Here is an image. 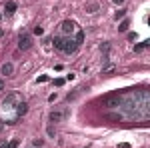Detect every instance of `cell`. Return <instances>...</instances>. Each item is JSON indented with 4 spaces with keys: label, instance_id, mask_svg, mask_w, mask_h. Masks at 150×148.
Wrapping results in <instances>:
<instances>
[{
    "label": "cell",
    "instance_id": "603a6c76",
    "mask_svg": "<svg viewBox=\"0 0 150 148\" xmlns=\"http://www.w3.org/2000/svg\"><path fill=\"white\" fill-rule=\"evenodd\" d=\"M0 90H4V80H0Z\"/></svg>",
    "mask_w": 150,
    "mask_h": 148
},
{
    "label": "cell",
    "instance_id": "8fae6325",
    "mask_svg": "<svg viewBox=\"0 0 150 148\" xmlns=\"http://www.w3.org/2000/svg\"><path fill=\"white\" fill-rule=\"evenodd\" d=\"M148 44H150V40H144V42H140V44H136V46H134V50H136V52H140V50H144V48H146Z\"/></svg>",
    "mask_w": 150,
    "mask_h": 148
},
{
    "label": "cell",
    "instance_id": "cb8c5ba5",
    "mask_svg": "<svg viewBox=\"0 0 150 148\" xmlns=\"http://www.w3.org/2000/svg\"><path fill=\"white\" fill-rule=\"evenodd\" d=\"M114 2H116V4H122V2H124V0H114Z\"/></svg>",
    "mask_w": 150,
    "mask_h": 148
},
{
    "label": "cell",
    "instance_id": "d6986e66",
    "mask_svg": "<svg viewBox=\"0 0 150 148\" xmlns=\"http://www.w3.org/2000/svg\"><path fill=\"white\" fill-rule=\"evenodd\" d=\"M136 38H138L136 36V32H130V34H128V40H136Z\"/></svg>",
    "mask_w": 150,
    "mask_h": 148
},
{
    "label": "cell",
    "instance_id": "9a60e30c",
    "mask_svg": "<svg viewBox=\"0 0 150 148\" xmlns=\"http://www.w3.org/2000/svg\"><path fill=\"white\" fill-rule=\"evenodd\" d=\"M124 14H126V10H118V12H116V20H118V18H124Z\"/></svg>",
    "mask_w": 150,
    "mask_h": 148
},
{
    "label": "cell",
    "instance_id": "484cf974",
    "mask_svg": "<svg viewBox=\"0 0 150 148\" xmlns=\"http://www.w3.org/2000/svg\"><path fill=\"white\" fill-rule=\"evenodd\" d=\"M0 18H2V14H0Z\"/></svg>",
    "mask_w": 150,
    "mask_h": 148
},
{
    "label": "cell",
    "instance_id": "7a4b0ae2",
    "mask_svg": "<svg viewBox=\"0 0 150 148\" xmlns=\"http://www.w3.org/2000/svg\"><path fill=\"white\" fill-rule=\"evenodd\" d=\"M76 46H78V44H76L72 38H64V46H62V50L68 52V54H72V52L76 50Z\"/></svg>",
    "mask_w": 150,
    "mask_h": 148
},
{
    "label": "cell",
    "instance_id": "8992f818",
    "mask_svg": "<svg viewBox=\"0 0 150 148\" xmlns=\"http://www.w3.org/2000/svg\"><path fill=\"white\" fill-rule=\"evenodd\" d=\"M26 112H28V104H26V102H22V100H20V102H16V116H18V118H20V116H24Z\"/></svg>",
    "mask_w": 150,
    "mask_h": 148
},
{
    "label": "cell",
    "instance_id": "4fadbf2b",
    "mask_svg": "<svg viewBox=\"0 0 150 148\" xmlns=\"http://www.w3.org/2000/svg\"><path fill=\"white\" fill-rule=\"evenodd\" d=\"M108 120H120V114H106Z\"/></svg>",
    "mask_w": 150,
    "mask_h": 148
},
{
    "label": "cell",
    "instance_id": "ffe728a7",
    "mask_svg": "<svg viewBox=\"0 0 150 148\" xmlns=\"http://www.w3.org/2000/svg\"><path fill=\"white\" fill-rule=\"evenodd\" d=\"M56 98H58V96H56V92H54V94H50V96H48V100H50V102H54V100H56Z\"/></svg>",
    "mask_w": 150,
    "mask_h": 148
},
{
    "label": "cell",
    "instance_id": "9c48e42d",
    "mask_svg": "<svg viewBox=\"0 0 150 148\" xmlns=\"http://www.w3.org/2000/svg\"><path fill=\"white\" fill-rule=\"evenodd\" d=\"M54 48H58V50H62V46H64V38H60V36H56L54 40Z\"/></svg>",
    "mask_w": 150,
    "mask_h": 148
},
{
    "label": "cell",
    "instance_id": "7c38bea8",
    "mask_svg": "<svg viewBox=\"0 0 150 148\" xmlns=\"http://www.w3.org/2000/svg\"><path fill=\"white\" fill-rule=\"evenodd\" d=\"M82 40H84V32H82V30H80V32H78V34H76V44H80V42H82Z\"/></svg>",
    "mask_w": 150,
    "mask_h": 148
},
{
    "label": "cell",
    "instance_id": "52a82bcc",
    "mask_svg": "<svg viewBox=\"0 0 150 148\" xmlns=\"http://www.w3.org/2000/svg\"><path fill=\"white\" fill-rule=\"evenodd\" d=\"M0 72L4 74V76H10V74L14 72V66H12L10 62H6V64H2V68H0Z\"/></svg>",
    "mask_w": 150,
    "mask_h": 148
},
{
    "label": "cell",
    "instance_id": "d4e9b609",
    "mask_svg": "<svg viewBox=\"0 0 150 148\" xmlns=\"http://www.w3.org/2000/svg\"><path fill=\"white\" fill-rule=\"evenodd\" d=\"M2 36H4V30H2V28H0V38H2Z\"/></svg>",
    "mask_w": 150,
    "mask_h": 148
},
{
    "label": "cell",
    "instance_id": "44dd1931",
    "mask_svg": "<svg viewBox=\"0 0 150 148\" xmlns=\"http://www.w3.org/2000/svg\"><path fill=\"white\" fill-rule=\"evenodd\" d=\"M0 148H8V142L6 140H0Z\"/></svg>",
    "mask_w": 150,
    "mask_h": 148
},
{
    "label": "cell",
    "instance_id": "ac0fdd59",
    "mask_svg": "<svg viewBox=\"0 0 150 148\" xmlns=\"http://www.w3.org/2000/svg\"><path fill=\"white\" fill-rule=\"evenodd\" d=\"M108 48H110V44H108V42H104V44H102V46H100V50H104V52H106V50H108Z\"/></svg>",
    "mask_w": 150,
    "mask_h": 148
},
{
    "label": "cell",
    "instance_id": "e0dca14e",
    "mask_svg": "<svg viewBox=\"0 0 150 148\" xmlns=\"http://www.w3.org/2000/svg\"><path fill=\"white\" fill-rule=\"evenodd\" d=\"M54 84H56V86H62V84H64V78H56Z\"/></svg>",
    "mask_w": 150,
    "mask_h": 148
},
{
    "label": "cell",
    "instance_id": "2e32d148",
    "mask_svg": "<svg viewBox=\"0 0 150 148\" xmlns=\"http://www.w3.org/2000/svg\"><path fill=\"white\" fill-rule=\"evenodd\" d=\"M8 148H18V140H12V142H8Z\"/></svg>",
    "mask_w": 150,
    "mask_h": 148
},
{
    "label": "cell",
    "instance_id": "5bb4252c",
    "mask_svg": "<svg viewBox=\"0 0 150 148\" xmlns=\"http://www.w3.org/2000/svg\"><path fill=\"white\" fill-rule=\"evenodd\" d=\"M34 34H38V36H42V34H44V30H42L40 26H34Z\"/></svg>",
    "mask_w": 150,
    "mask_h": 148
},
{
    "label": "cell",
    "instance_id": "7402d4cb",
    "mask_svg": "<svg viewBox=\"0 0 150 148\" xmlns=\"http://www.w3.org/2000/svg\"><path fill=\"white\" fill-rule=\"evenodd\" d=\"M120 148H130V144H126V142H124V144H120Z\"/></svg>",
    "mask_w": 150,
    "mask_h": 148
},
{
    "label": "cell",
    "instance_id": "6da1fadb",
    "mask_svg": "<svg viewBox=\"0 0 150 148\" xmlns=\"http://www.w3.org/2000/svg\"><path fill=\"white\" fill-rule=\"evenodd\" d=\"M32 46V38H30V34L28 32H22L20 36H18V48L20 50H28Z\"/></svg>",
    "mask_w": 150,
    "mask_h": 148
},
{
    "label": "cell",
    "instance_id": "277c9868",
    "mask_svg": "<svg viewBox=\"0 0 150 148\" xmlns=\"http://www.w3.org/2000/svg\"><path fill=\"white\" fill-rule=\"evenodd\" d=\"M104 104H106V106H118V104H120V94H112V96H106V98H104Z\"/></svg>",
    "mask_w": 150,
    "mask_h": 148
},
{
    "label": "cell",
    "instance_id": "30bf717a",
    "mask_svg": "<svg viewBox=\"0 0 150 148\" xmlns=\"http://www.w3.org/2000/svg\"><path fill=\"white\" fill-rule=\"evenodd\" d=\"M128 26H130V22H128V20H122V22L118 24V32H126Z\"/></svg>",
    "mask_w": 150,
    "mask_h": 148
},
{
    "label": "cell",
    "instance_id": "ba28073f",
    "mask_svg": "<svg viewBox=\"0 0 150 148\" xmlns=\"http://www.w3.org/2000/svg\"><path fill=\"white\" fill-rule=\"evenodd\" d=\"M4 10H6V14H14V12H16V2H12V0L6 2V4H4Z\"/></svg>",
    "mask_w": 150,
    "mask_h": 148
},
{
    "label": "cell",
    "instance_id": "3957f363",
    "mask_svg": "<svg viewBox=\"0 0 150 148\" xmlns=\"http://www.w3.org/2000/svg\"><path fill=\"white\" fill-rule=\"evenodd\" d=\"M68 116V110H64V112H60V110H52L50 112V122H60L62 118H66Z\"/></svg>",
    "mask_w": 150,
    "mask_h": 148
},
{
    "label": "cell",
    "instance_id": "5b68a950",
    "mask_svg": "<svg viewBox=\"0 0 150 148\" xmlns=\"http://www.w3.org/2000/svg\"><path fill=\"white\" fill-rule=\"evenodd\" d=\"M60 28H62V32H64V34H72V32H74V28H76V24L72 22V20H64Z\"/></svg>",
    "mask_w": 150,
    "mask_h": 148
}]
</instances>
